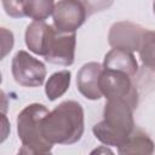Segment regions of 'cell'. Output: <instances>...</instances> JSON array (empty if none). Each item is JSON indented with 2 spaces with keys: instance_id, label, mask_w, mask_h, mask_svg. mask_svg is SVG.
<instances>
[{
  "instance_id": "obj_1",
  "label": "cell",
  "mask_w": 155,
  "mask_h": 155,
  "mask_svg": "<svg viewBox=\"0 0 155 155\" xmlns=\"http://www.w3.org/2000/svg\"><path fill=\"white\" fill-rule=\"evenodd\" d=\"M84 130V109L75 101L59 103L41 122L42 134L52 144H74L81 139Z\"/></svg>"
},
{
  "instance_id": "obj_2",
  "label": "cell",
  "mask_w": 155,
  "mask_h": 155,
  "mask_svg": "<svg viewBox=\"0 0 155 155\" xmlns=\"http://www.w3.org/2000/svg\"><path fill=\"white\" fill-rule=\"evenodd\" d=\"M132 107L121 99H108L103 110V120L92 131L94 137L105 145L121 147L134 127Z\"/></svg>"
},
{
  "instance_id": "obj_3",
  "label": "cell",
  "mask_w": 155,
  "mask_h": 155,
  "mask_svg": "<svg viewBox=\"0 0 155 155\" xmlns=\"http://www.w3.org/2000/svg\"><path fill=\"white\" fill-rule=\"evenodd\" d=\"M47 107L40 103L27 105L17 116V133L22 142L21 154H50L53 144L42 134L41 122L48 114Z\"/></svg>"
},
{
  "instance_id": "obj_4",
  "label": "cell",
  "mask_w": 155,
  "mask_h": 155,
  "mask_svg": "<svg viewBox=\"0 0 155 155\" xmlns=\"http://www.w3.org/2000/svg\"><path fill=\"white\" fill-rule=\"evenodd\" d=\"M132 78L117 70L105 69L99 78V88L105 99H121L128 103L132 109L138 105V91L132 84Z\"/></svg>"
},
{
  "instance_id": "obj_5",
  "label": "cell",
  "mask_w": 155,
  "mask_h": 155,
  "mask_svg": "<svg viewBox=\"0 0 155 155\" xmlns=\"http://www.w3.org/2000/svg\"><path fill=\"white\" fill-rule=\"evenodd\" d=\"M11 71L15 81L24 87H39L46 78L45 64L23 50L13 56Z\"/></svg>"
},
{
  "instance_id": "obj_6",
  "label": "cell",
  "mask_w": 155,
  "mask_h": 155,
  "mask_svg": "<svg viewBox=\"0 0 155 155\" xmlns=\"http://www.w3.org/2000/svg\"><path fill=\"white\" fill-rule=\"evenodd\" d=\"M52 17L53 27L58 33H76L85 23L87 11L79 0H59Z\"/></svg>"
},
{
  "instance_id": "obj_7",
  "label": "cell",
  "mask_w": 155,
  "mask_h": 155,
  "mask_svg": "<svg viewBox=\"0 0 155 155\" xmlns=\"http://www.w3.org/2000/svg\"><path fill=\"white\" fill-rule=\"evenodd\" d=\"M144 31L145 28H143L139 24L128 21L116 22L111 25L109 30L108 42L111 47L125 48L131 52H134L138 51L140 46V41Z\"/></svg>"
},
{
  "instance_id": "obj_8",
  "label": "cell",
  "mask_w": 155,
  "mask_h": 155,
  "mask_svg": "<svg viewBox=\"0 0 155 155\" xmlns=\"http://www.w3.org/2000/svg\"><path fill=\"white\" fill-rule=\"evenodd\" d=\"M76 46L75 33H56L48 46V52L45 56V61L52 64L69 67L74 63Z\"/></svg>"
},
{
  "instance_id": "obj_9",
  "label": "cell",
  "mask_w": 155,
  "mask_h": 155,
  "mask_svg": "<svg viewBox=\"0 0 155 155\" xmlns=\"http://www.w3.org/2000/svg\"><path fill=\"white\" fill-rule=\"evenodd\" d=\"M54 33V27L47 24L45 21H33L25 29V45L33 53L45 57Z\"/></svg>"
},
{
  "instance_id": "obj_10",
  "label": "cell",
  "mask_w": 155,
  "mask_h": 155,
  "mask_svg": "<svg viewBox=\"0 0 155 155\" xmlns=\"http://www.w3.org/2000/svg\"><path fill=\"white\" fill-rule=\"evenodd\" d=\"M103 71V65L97 62H88L84 64L76 75V86L79 92L87 99L97 101L102 98L99 88V78Z\"/></svg>"
},
{
  "instance_id": "obj_11",
  "label": "cell",
  "mask_w": 155,
  "mask_h": 155,
  "mask_svg": "<svg viewBox=\"0 0 155 155\" xmlns=\"http://www.w3.org/2000/svg\"><path fill=\"white\" fill-rule=\"evenodd\" d=\"M103 68L122 71L128 76L133 78L138 71V63L133 52L125 48L113 47L104 56Z\"/></svg>"
},
{
  "instance_id": "obj_12",
  "label": "cell",
  "mask_w": 155,
  "mask_h": 155,
  "mask_svg": "<svg viewBox=\"0 0 155 155\" xmlns=\"http://www.w3.org/2000/svg\"><path fill=\"white\" fill-rule=\"evenodd\" d=\"M155 150V144L150 137L139 128H134L128 136L126 142L117 148V153L121 155L126 154H145L150 155Z\"/></svg>"
},
{
  "instance_id": "obj_13",
  "label": "cell",
  "mask_w": 155,
  "mask_h": 155,
  "mask_svg": "<svg viewBox=\"0 0 155 155\" xmlns=\"http://www.w3.org/2000/svg\"><path fill=\"white\" fill-rule=\"evenodd\" d=\"M71 80V73L69 70H61L52 74L46 85H45V93L50 101H56L57 98L62 97L69 88Z\"/></svg>"
},
{
  "instance_id": "obj_14",
  "label": "cell",
  "mask_w": 155,
  "mask_h": 155,
  "mask_svg": "<svg viewBox=\"0 0 155 155\" xmlns=\"http://www.w3.org/2000/svg\"><path fill=\"white\" fill-rule=\"evenodd\" d=\"M54 6V0H25V17L33 21H45L53 15Z\"/></svg>"
},
{
  "instance_id": "obj_15",
  "label": "cell",
  "mask_w": 155,
  "mask_h": 155,
  "mask_svg": "<svg viewBox=\"0 0 155 155\" xmlns=\"http://www.w3.org/2000/svg\"><path fill=\"white\" fill-rule=\"evenodd\" d=\"M138 53L144 67L155 71V31L154 30L145 29L142 36Z\"/></svg>"
},
{
  "instance_id": "obj_16",
  "label": "cell",
  "mask_w": 155,
  "mask_h": 155,
  "mask_svg": "<svg viewBox=\"0 0 155 155\" xmlns=\"http://www.w3.org/2000/svg\"><path fill=\"white\" fill-rule=\"evenodd\" d=\"M1 4L7 16L12 18L25 17V0H1Z\"/></svg>"
},
{
  "instance_id": "obj_17",
  "label": "cell",
  "mask_w": 155,
  "mask_h": 155,
  "mask_svg": "<svg viewBox=\"0 0 155 155\" xmlns=\"http://www.w3.org/2000/svg\"><path fill=\"white\" fill-rule=\"evenodd\" d=\"M79 1L85 6L87 11V16L107 10L114 2V0H79Z\"/></svg>"
},
{
  "instance_id": "obj_18",
  "label": "cell",
  "mask_w": 155,
  "mask_h": 155,
  "mask_svg": "<svg viewBox=\"0 0 155 155\" xmlns=\"http://www.w3.org/2000/svg\"><path fill=\"white\" fill-rule=\"evenodd\" d=\"M153 11H154V15H155V0H154V2H153Z\"/></svg>"
}]
</instances>
